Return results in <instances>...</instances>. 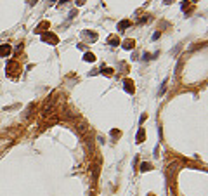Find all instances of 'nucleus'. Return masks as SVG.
<instances>
[{
	"mask_svg": "<svg viewBox=\"0 0 208 196\" xmlns=\"http://www.w3.org/2000/svg\"><path fill=\"white\" fill-rule=\"evenodd\" d=\"M111 135H113V137H120V135H121V132L116 130V128H113V130H111Z\"/></svg>",
	"mask_w": 208,
	"mask_h": 196,
	"instance_id": "nucleus-12",
	"label": "nucleus"
},
{
	"mask_svg": "<svg viewBox=\"0 0 208 196\" xmlns=\"http://www.w3.org/2000/svg\"><path fill=\"white\" fill-rule=\"evenodd\" d=\"M101 73H102V75H106V77H111V75H113V69H111V68H104V66H102Z\"/></svg>",
	"mask_w": 208,
	"mask_h": 196,
	"instance_id": "nucleus-10",
	"label": "nucleus"
},
{
	"mask_svg": "<svg viewBox=\"0 0 208 196\" xmlns=\"http://www.w3.org/2000/svg\"><path fill=\"white\" fill-rule=\"evenodd\" d=\"M50 2H54V0H50Z\"/></svg>",
	"mask_w": 208,
	"mask_h": 196,
	"instance_id": "nucleus-14",
	"label": "nucleus"
},
{
	"mask_svg": "<svg viewBox=\"0 0 208 196\" xmlns=\"http://www.w3.org/2000/svg\"><path fill=\"white\" fill-rule=\"evenodd\" d=\"M158 38H159V31H156V33L153 35V40H158Z\"/></svg>",
	"mask_w": 208,
	"mask_h": 196,
	"instance_id": "nucleus-13",
	"label": "nucleus"
},
{
	"mask_svg": "<svg viewBox=\"0 0 208 196\" xmlns=\"http://www.w3.org/2000/svg\"><path fill=\"white\" fill-rule=\"evenodd\" d=\"M45 28H49V23H42V24H40L38 28L35 29V33H42V31H43Z\"/></svg>",
	"mask_w": 208,
	"mask_h": 196,
	"instance_id": "nucleus-9",
	"label": "nucleus"
},
{
	"mask_svg": "<svg viewBox=\"0 0 208 196\" xmlns=\"http://www.w3.org/2000/svg\"><path fill=\"white\" fill-rule=\"evenodd\" d=\"M151 163H146V161H144V163H140V170H142V172H148V170H151Z\"/></svg>",
	"mask_w": 208,
	"mask_h": 196,
	"instance_id": "nucleus-11",
	"label": "nucleus"
},
{
	"mask_svg": "<svg viewBox=\"0 0 208 196\" xmlns=\"http://www.w3.org/2000/svg\"><path fill=\"white\" fill-rule=\"evenodd\" d=\"M129 26H130V21H129V19H123V21L118 24V31H125Z\"/></svg>",
	"mask_w": 208,
	"mask_h": 196,
	"instance_id": "nucleus-6",
	"label": "nucleus"
},
{
	"mask_svg": "<svg viewBox=\"0 0 208 196\" xmlns=\"http://www.w3.org/2000/svg\"><path fill=\"white\" fill-rule=\"evenodd\" d=\"M108 43H109V45H113V47H116V45H118V43H120L118 37H115V35H111V37H109V38H108Z\"/></svg>",
	"mask_w": 208,
	"mask_h": 196,
	"instance_id": "nucleus-7",
	"label": "nucleus"
},
{
	"mask_svg": "<svg viewBox=\"0 0 208 196\" xmlns=\"http://www.w3.org/2000/svg\"><path fill=\"white\" fill-rule=\"evenodd\" d=\"M42 40H43V42H52V43H50V45H56V43H57V37H56V35H52V33H43V35H42Z\"/></svg>",
	"mask_w": 208,
	"mask_h": 196,
	"instance_id": "nucleus-2",
	"label": "nucleus"
},
{
	"mask_svg": "<svg viewBox=\"0 0 208 196\" xmlns=\"http://www.w3.org/2000/svg\"><path fill=\"white\" fill-rule=\"evenodd\" d=\"M83 61H87V63H94V61H95V56H94L92 52H87V54L83 56Z\"/></svg>",
	"mask_w": 208,
	"mask_h": 196,
	"instance_id": "nucleus-8",
	"label": "nucleus"
},
{
	"mask_svg": "<svg viewBox=\"0 0 208 196\" xmlns=\"http://www.w3.org/2000/svg\"><path fill=\"white\" fill-rule=\"evenodd\" d=\"M125 90H127L129 94H134L135 88H134V82H132V80H125Z\"/></svg>",
	"mask_w": 208,
	"mask_h": 196,
	"instance_id": "nucleus-4",
	"label": "nucleus"
},
{
	"mask_svg": "<svg viewBox=\"0 0 208 196\" xmlns=\"http://www.w3.org/2000/svg\"><path fill=\"white\" fill-rule=\"evenodd\" d=\"M144 137H146V130L140 127V128H139V132H137V137H135V142H137V144H140V142L144 141Z\"/></svg>",
	"mask_w": 208,
	"mask_h": 196,
	"instance_id": "nucleus-3",
	"label": "nucleus"
},
{
	"mask_svg": "<svg viewBox=\"0 0 208 196\" xmlns=\"http://www.w3.org/2000/svg\"><path fill=\"white\" fill-rule=\"evenodd\" d=\"M134 47H135V42H134L132 38H129V40H125V42H123V49L130 50V49H134Z\"/></svg>",
	"mask_w": 208,
	"mask_h": 196,
	"instance_id": "nucleus-5",
	"label": "nucleus"
},
{
	"mask_svg": "<svg viewBox=\"0 0 208 196\" xmlns=\"http://www.w3.org/2000/svg\"><path fill=\"white\" fill-rule=\"evenodd\" d=\"M10 54V45L9 43H0V57H7Z\"/></svg>",
	"mask_w": 208,
	"mask_h": 196,
	"instance_id": "nucleus-1",
	"label": "nucleus"
}]
</instances>
